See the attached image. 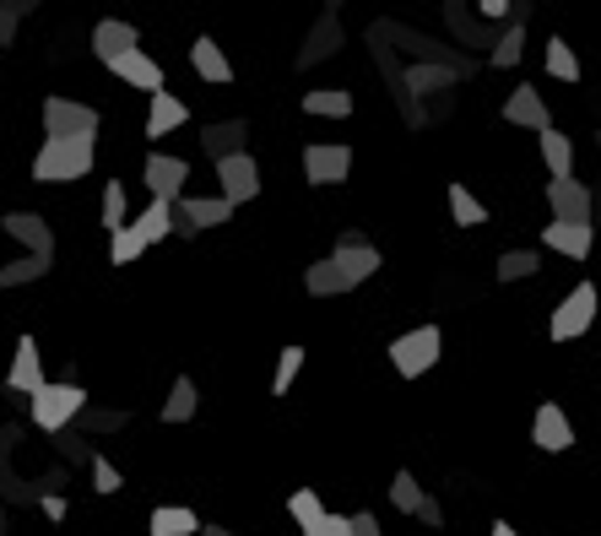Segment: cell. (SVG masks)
<instances>
[{
	"instance_id": "1",
	"label": "cell",
	"mask_w": 601,
	"mask_h": 536,
	"mask_svg": "<svg viewBox=\"0 0 601 536\" xmlns=\"http://www.w3.org/2000/svg\"><path fill=\"white\" fill-rule=\"evenodd\" d=\"M93 135H49L33 157V179L38 184H71L82 174H93Z\"/></svg>"
},
{
	"instance_id": "2",
	"label": "cell",
	"mask_w": 601,
	"mask_h": 536,
	"mask_svg": "<svg viewBox=\"0 0 601 536\" xmlns=\"http://www.w3.org/2000/svg\"><path fill=\"white\" fill-rule=\"evenodd\" d=\"M440 347H445L440 325H418V331H407V336L390 342V364H396L401 380H418V374H429L440 364Z\"/></svg>"
},
{
	"instance_id": "3",
	"label": "cell",
	"mask_w": 601,
	"mask_h": 536,
	"mask_svg": "<svg viewBox=\"0 0 601 536\" xmlns=\"http://www.w3.org/2000/svg\"><path fill=\"white\" fill-rule=\"evenodd\" d=\"M82 406H87V391H82V385H44L38 396H27V412H33V422H38L44 433H60L65 422H76Z\"/></svg>"
},
{
	"instance_id": "4",
	"label": "cell",
	"mask_w": 601,
	"mask_h": 536,
	"mask_svg": "<svg viewBox=\"0 0 601 536\" xmlns=\"http://www.w3.org/2000/svg\"><path fill=\"white\" fill-rule=\"evenodd\" d=\"M597 282H580L558 309H553V320H548V336L553 342H575V336H586L591 331V320H597Z\"/></svg>"
},
{
	"instance_id": "5",
	"label": "cell",
	"mask_w": 601,
	"mask_h": 536,
	"mask_svg": "<svg viewBox=\"0 0 601 536\" xmlns=\"http://www.w3.org/2000/svg\"><path fill=\"white\" fill-rule=\"evenodd\" d=\"M233 217L228 195H179L173 201V234H201V228H223Z\"/></svg>"
},
{
	"instance_id": "6",
	"label": "cell",
	"mask_w": 601,
	"mask_h": 536,
	"mask_svg": "<svg viewBox=\"0 0 601 536\" xmlns=\"http://www.w3.org/2000/svg\"><path fill=\"white\" fill-rule=\"evenodd\" d=\"M352 174V146L341 141H309L303 146V179L309 184H341Z\"/></svg>"
},
{
	"instance_id": "7",
	"label": "cell",
	"mask_w": 601,
	"mask_h": 536,
	"mask_svg": "<svg viewBox=\"0 0 601 536\" xmlns=\"http://www.w3.org/2000/svg\"><path fill=\"white\" fill-rule=\"evenodd\" d=\"M217 179H223V195H228L233 206H244V201H255V195H261V163H255L250 152L217 157Z\"/></svg>"
},
{
	"instance_id": "8",
	"label": "cell",
	"mask_w": 601,
	"mask_h": 536,
	"mask_svg": "<svg viewBox=\"0 0 601 536\" xmlns=\"http://www.w3.org/2000/svg\"><path fill=\"white\" fill-rule=\"evenodd\" d=\"M44 135H98V109L76 98H44Z\"/></svg>"
},
{
	"instance_id": "9",
	"label": "cell",
	"mask_w": 601,
	"mask_h": 536,
	"mask_svg": "<svg viewBox=\"0 0 601 536\" xmlns=\"http://www.w3.org/2000/svg\"><path fill=\"white\" fill-rule=\"evenodd\" d=\"M330 261L341 266V276H347L352 287H358V282H369V276L380 271V250H374L358 228H347V234L336 239V255H330Z\"/></svg>"
},
{
	"instance_id": "10",
	"label": "cell",
	"mask_w": 601,
	"mask_h": 536,
	"mask_svg": "<svg viewBox=\"0 0 601 536\" xmlns=\"http://www.w3.org/2000/svg\"><path fill=\"white\" fill-rule=\"evenodd\" d=\"M5 385L16 391V396H38L49 380H44V358H38V342L33 336H22L16 342V353H11V369H5Z\"/></svg>"
},
{
	"instance_id": "11",
	"label": "cell",
	"mask_w": 601,
	"mask_h": 536,
	"mask_svg": "<svg viewBox=\"0 0 601 536\" xmlns=\"http://www.w3.org/2000/svg\"><path fill=\"white\" fill-rule=\"evenodd\" d=\"M0 228H5L11 239H22L33 261H44V266L55 261V239H49V228H44V217H38V212H5V217H0Z\"/></svg>"
},
{
	"instance_id": "12",
	"label": "cell",
	"mask_w": 601,
	"mask_h": 536,
	"mask_svg": "<svg viewBox=\"0 0 601 536\" xmlns=\"http://www.w3.org/2000/svg\"><path fill=\"white\" fill-rule=\"evenodd\" d=\"M184 179H190V163H184V157H168V152H152L147 157L152 201H179V195H184Z\"/></svg>"
},
{
	"instance_id": "13",
	"label": "cell",
	"mask_w": 601,
	"mask_h": 536,
	"mask_svg": "<svg viewBox=\"0 0 601 536\" xmlns=\"http://www.w3.org/2000/svg\"><path fill=\"white\" fill-rule=\"evenodd\" d=\"M531 439H537V450H548V455L569 450V444H575V428H569L564 406H553V402L537 406V417H531Z\"/></svg>"
},
{
	"instance_id": "14",
	"label": "cell",
	"mask_w": 601,
	"mask_h": 536,
	"mask_svg": "<svg viewBox=\"0 0 601 536\" xmlns=\"http://www.w3.org/2000/svg\"><path fill=\"white\" fill-rule=\"evenodd\" d=\"M504 126H526V131H553V120H548V98H542L537 87H515V93L504 98Z\"/></svg>"
},
{
	"instance_id": "15",
	"label": "cell",
	"mask_w": 601,
	"mask_h": 536,
	"mask_svg": "<svg viewBox=\"0 0 601 536\" xmlns=\"http://www.w3.org/2000/svg\"><path fill=\"white\" fill-rule=\"evenodd\" d=\"M548 206H553V223H591V190L575 179H553Z\"/></svg>"
},
{
	"instance_id": "16",
	"label": "cell",
	"mask_w": 601,
	"mask_h": 536,
	"mask_svg": "<svg viewBox=\"0 0 601 536\" xmlns=\"http://www.w3.org/2000/svg\"><path fill=\"white\" fill-rule=\"evenodd\" d=\"M131 49H142V33H136L131 22H115V16H109V22L93 27V55H98L104 65H115V60L131 55Z\"/></svg>"
},
{
	"instance_id": "17",
	"label": "cell",
	"mask_w": 601,
	"mask_h": 536,
	"mask_svg": "<svg viewBox=\"0 0 601 536\" xmlns=\"http://www.w3.org/2000/svg\"><path fill=\"white\" fill-rule=\"evenodd\" d=\"M120 82H131V87H142V93H163V65L142 55V49H131V55H120L115 65H109Z\"/></svg>"
},
{
	"instance_id": "18",
	"label": "cell",
	"mask_w": 601,
	"mask_h": 536,
	"mask_svg": "<svg viewBox=\"0 0 601 536\" xmlns=\"http://www.w3.org/2000/svg\"><path fill=\"white\" fill-rule=\"evenodd\" d=\"M244 141H250V126H244V120L201 126V152H206V157H233V152H244Z\"/></svg>"
},
{
	"instance_id": "19",
	"label": "cell",
	"mask_w": 601,
	"mask_h": 536,
	"mask_svg": "<svg viewBox=\"0 0 601 536\" xmlns=\"http://www.w3.org/2000/svg\"><path fill=\"white\" fill-rule=\"evenodd\" d=\"M542 234H548V250H558L569 261H586L591 255V223H553Z\"/></svg>"
},
{
	"instance_id": "20",
	"label": "cell",
	"mask_w": 601,
	"mask_h": 536,
	"mask_svg": "<svg viewBox=\"0 0 601 536\" xmlns=\"http://www.w3.org/2000/svg\"><path fill=\"white\" fill-rule=\"evenodd\" d=\"M190 65H195L206 82H217V87L233 82V65H228V55H223L212 38H195V44H190Z\"/></svg>"
},
{
	"instance_id": "21",
	"label": "cell",
	"mask_w": 601,
	"mask_h": 536,
	"mask_svg": "<svg viewBox=\"0 0 601 536\" xmlns=\"http://www.w3.org/2000/svg\"><path fill=\"white\" fill-rule=\"evenodd\" d=\"M542 163L553 179H575V141L564 131H542Z\"/></svg>"
},
{
	"instance_id": "22",
	"label": "cell",
	"mask_w": 601,
	"mask_h": 536,
	"mask_svg": "<svg viewBox=\"0 0 601 536\" xmlns=\"http://www.w3.org/2000/svg\"><path fill=\"white\" fill-rule=\"evenodd\" d=\"M190 120V109L179 104V98H168V93H152V115H147V135L157 141V135H168V131H179Z\"/></svg>"
},
{
	"instance_id": "23",
	"label": "cell",
	"mask_w": 601,
	"mask_h": 536,
	"mask_svg": "<svg viewBox=\"0 0 601 536\" xmlns=\"http://www.w3.org/2000/svg\"><path fill=\"white\" fill-rule=\"evenodd\" d=\"M303 287L314 293V298H336V293H352V282L341 276L336 261H314V266L303 271Z\"/></svg>"
},
{
	"instance_id": "24",
	"label": "cell",
	"mask_w": 601,
	"mask_h": 536,
	"mask_svg": "<svg viewBox=\"0 0 601 536\" xmlns=\"http://www.w3.org/2000/svg\"><path fill=\"white\" fill-rule=\"evenodd\" d=\"M147 532L152 536H190V532H201V521H195L184 504H163V510H152Z\"/></svg>"
},
{
	"instance_id": "25",
	"label": "cell",
	"mask_w": 601,
	"mask_h": 536,
	"mask_svg": "<svg viewBox=\"0 0 601 536\" xmlns=\"http://www.w3.org/2000/svg\"><path fill=\"white\" fill-rule=\"evenodd\" d=\"M195 406H201V396H195V380H173V391H168V402H163V417L168 422H190L195 417Z\"/></svg>"
},
{
	"instance_id": "26",
	"label": "cell",
	"mask_w": 601,
	"mask_h": 536,
	"mask_svg": "<svg viewBox=\"0 0 601 536\" xmlns=\"http://www.w3.org/2000/svg\"><path fill=\"white\" fill-rule=\"evenodd\" d=\"M136 228H142V239H147V245L168 239V234H173V201H152L147 212L136 217Z\"/></svg>"
},
{
	"instance_id": "27",
	"label": "cell",
	"mask_w": 601,
	"mask_h": 536,
	"mask_svg": "<svg viewBox=\"0 0 601 536\" xmlns=\"http://www.w3.org/2000/svg\"><path fill=\"white\" fill-rule=\"evenodd\" d=\"M142 250H147V239H142V228H136V223H131V228H120V234H109V261H115V266L142 261Z\"/></svg>"
},
{
	"instance_id": "28",
	"label": "cell",
	"mask_w": 601,
	"mask_h": 536,
	"mask_svg": "<svg viewBox=\"0 0 601 536\" xmlns=\"http://www.w3.org/2000/svg\"><path fill=\"white\" fill-rule=\"evenodd\" d=\"M423 499H429V493L418 488V477H412V472H396V477H390V504H396L401 515H418V510H423Z\"/></svg>"
},
{
	"instance_id": "29",
	"label": "cell",
	"mask_w": 601,
	"mask_h": 536,
	"mask_svg": "<svg viewBox=\"0 0 601 536\" xmlns=\"http://www.w3.org/2000/svg\"><path fill=\"white\" fill-rule=\"evenodd\" d=\"M450 212H455V223L460 228H477V223H488V206L466 190V184H450Z\"/></svg>"
},
{
	"instance_id": "30",
	"label": "cell",
	"mask_w": 601,
	"mask_h": 536,
	"mask_svg": "<svg viewBox=\"0 0 601 536\" xmlns=\"http://www.w3.org/2000/svg\"><path fill=\"white\" fill-rule=\"evenodd\" d=\"M548 71L558 82H580V60H575V49L564 38H548Z\"/></svg>"
},
{
	"instance_id": "31",
	"label": "cell",
	"mask_w": 601,
	"mask_h": 536,
	"mask_svg": "<svg viewBox=\"0 0 601 536\" xmlns=\"http://www.w3.org/2000/svg\"><path fill=\"white\" fill-rule=\"evenodd\" d=\"M303 115H330V120H347V115H352V98H347V93H309V98H303Z\"/></svg>"
},
{
	"instance_id": "32",
	"label": "cell",
	"mask_w": 601,
	"mask_h": 536,
	"mask_svg": "<svg viewBox=\"0 0 601 536\" xmlns=\"http://www.w3.org/2000/svg\"><path fill=\"white\" fill-rule=\"evenodd\" d=\"M299 369H303V347H283L277 374H272V396H288V385L299 380Z\"/></svg>"
},
{
	"instance_id": "33",
	"label": "cell",
	"mask_w": 601,
	"mask_h": 536,
	"mask_svg": "<svg viewBox=\"0 0 601 536\" xmlns=\"http://www.w3.org/2000/svg\"><path fill=\"white\" fill-rule=\"evenodd\" d=\"M537 266H542L537 250H509V255H498V282H520V276H531Z\"/></svg>"
},
{
	"instance_id": "34",
	"label": "cell",
	"mask_w": 601,
	"mask_h": 536,
	"mask_svg": "<svg viewBox=\"0 0 601 536\" xmlns=\"http://www.w3.org/2000/svg\"><path fill=\"white\" fill-rule=\"evenodd\" d=\"M27 11H38V0H0V44L16 38V27H22Z\"/></svg>"
},
{
	"instance_id": "35",
	"label": "cell",
	"mask_w": 601,
	"mask_h": 536,
	"mask_svg": "<svg viewBox=\"0 0 601 536\" xmlns=\"http://www.w3.org/2000/svg\"><path fill=\"white\" fill-rule=\"evenodd\" d=\"M288 515H293L299 526H314V521L325 515V504H320V493H314V488H299V493L288 499Z\"/></svg>"
},
{
	"instance_id": "36",
	"label": "cell",
	"mask_w": 601,
	"mask_h": 536,
	"mask_svg": "<svg viewBox=\"0 0 601 536\" xmlns=\"http://www.w3.org/2000/svg\"><path fill=\"white\" fill-rule=\"evenodd\" d=\"M520 49H526V27L520 22H509V33H504V44L488 55L493 65H520Z\"/></svg>"
},
{
	"instance_id": "37",
	"label": "cell",
	"mask_w": 601,
	"mask_h": 536,
	"mask_svg": "<svg viewBox=\"0 0 601 536\" xmlns=\"http://www.w3.org/2000/svg\"><path fill=\"white\" fill-rule=\"evenodd\" d=\"M104 228H109V234H120V228H125V190H120L115 179L104 184Z\"/></svg>"
},
{
	"instance_id": "38",
	"label": "cell",
	"mask_w": 601,
	"mask_h": 536,
	"mask_svg": "<svg viewBox=\"0 0 601 536\" xmlns=\"http://www.w3.org/2000/svg\"><path fill=\"white\" fill-rule=\"evenodd\" d=\"M325 44H330V49L341 44V27H336V16H325V22H320V33H314V44L303 49V65H314V60H325Z\"/></svg>"
},
{
	"instance_id": "39",
	"label": "cell",
	"mask_w": 601,
	"mask_h": 536,
	"mask_svg": "<svg viewBox=\"0 0 601 536\" xmlns=\"http://www.w3.org/2000/svg\"><path fill=\"white\" fill-rule=\"evenodd\" d=\"M455 71H445V65H418L412 71V93H434V87H450Z\"/></svg>"
},
{
	"instance_id": "40",
	"label": "cell",
	"mask_w": 601,
	"mask_h": 536,
	"mask_svg": "<svg viewBox=\"0 0 601 536\" xmlns=\"http://www.w3.org/2000/svg\"><path fill=\"white\" fill-rule=\"evenodd\" d=\"M93 488H98L104 499L125 488V483H120V472H115V461H104V455H93Z\"/></svg>"
},
{
	"instance_id": "41",
	"label": "cell",
	"mask_w": 601,
	"mask_h": 536,
	"mask_svg": "<svg viewBox=\"0 0 601 536\" xmlns=\"http://www.w3.org/2000/svg\"><path fill=\"white\" fill-rule=\"evenodd\" d=\"M303 536H358V532H352V515H330L325 510L314 526H303Z\"/></svg>"
},
{
	"instance_id": "42",
	"label": "cell",
	"mask_w": 601,
	"mask_h": 536,
	"mask_svg": "<svg viewBox=\"0 0 601 536\" xmlns=\"http://www.w3.org/2000/svg\"><path fill=\"white\" fill-rule=\"evenodd\" d=\"M87 428H125V412H87Z\"/></svg>"
},
{
	"instance_id": "43",
	"label": "cell",
	"mask_w": 601,
	"mask_h": 536,
	"mask_svg": "<svg viewBox=\"0 0 601 536\" xmlns=\"http://www.w3.org/2000/svg\"><path fill=\"white\" fill-rule=\"evenodd\" d=\"M429 526H445V510H440V499H423V510H418Z\"/></svg>"
},
{
	"instance_id": "44",
	"label": "cell",
	"mask_w": 601,
	"mask_h": 536,
	"mask_svg": "<svg viewBox=\"0 0 601 536\" xmlns=\"http://www.w3.org/2000/svg\"><path fill=\"white\" fill-rule=\"evenodd\" d=\"M352 532H358V536H385V532H380V521H374V515H352Z\"/></svg>"
},
{
	"instance_id": "45",
	"label": "cell",
	"mask_w": 601,
	"mask_h": 536,
	"mask_svg": "<svg viewBox=\"0 0 601 536\" xmlns=\"http://www.w3.org/2000/svg\"><path fill=\"white\" fill-rule=\"evenodd\" d=\"M477 11L482 16H504V11H515V0H477Z\"/></svg>"
},
{
	"instance_id": "46",
	"label": "cell",
	"mask_w": 601,
	"mask_h": 536,
	"mask_svg": "<svg viewBox=\"0 0 601 536\" xmlns=\"http://www.w3.org/2000/svg\"><path fill=\"white\" fill-rule=\"evenodd\" d=\"M44 515H49V521H60V515H65V499H55V493H44Z\"/></svg>"
},
{
	"instance_id": "47",
	"label": "cell",
	"mask_w": 601,
	"mask_h": 536,
	"mask_svg": "<svg viewBox=\"0 0 601 536\" xmlns=\"http://www.w3.org/2000/svg\"><path fill=\"white\" fill-rule=\"evenodd\" d=\"M493 536H520V532H515L509 521H498V526H493Z\"/></svg>"
},
{
	"instance_id": "48",
	"label": "cell",
	"mask_w": 601,
	"mask_h": 536,
	"mask_svg": "<svg viewBox=\"0 0 601 536\" xmlns=\"http://www.w3.org/2000/svg\"><path fill=\"white\" fill-rule=\"evenodd\" d=\"M201 536H233V532H223V526H201Z\"/></svg>"
},
{
	"instance_id": "49",
	"label": "cell",
	"mask_w": 601,
	"mask_h": 536,
	"mask_svg": "<svg viewBox=\"0 0 601 536\" xmlns=\"http://www.w3.org/2000/svg\"><path fill=\"white\" fill-rule=\"evenodd\" d=\"M597 141H601V135H597Z\"/></svg>"
}]
</instances>
